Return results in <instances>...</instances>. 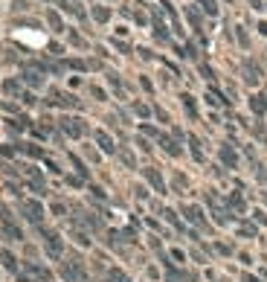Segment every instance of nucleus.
<instances>
[{"mask_svg": "<svg viewBox=\"0 0 267 282\" xmlns=\"http://www.w3.org/2000/svg\"><path fill=\"white\" fill-rule=\"evenodd\" d=\"M148 9V24H151V35H154V41H160V44H166V47H171L174 44V35H171V29H169V24L163 20V12L157 9V6H145Z\"/></svg>", "mask_w": 267, "mask_h": 282, "instance_id": "nucleus-1", "label": "nucleus"}, {"mask_svg": "<svg viewBox=\"0 0 267 282\" xmlns=\"http://www.w3.org/2000/svg\"><path fill=\"white\" fill-rule=\"evenodd\" d=\"M18 212H20V219L27 221V224H32V227H44V215H47V209L44 204L38 198H20L18 204Z\"/></svg>", "mask_w": 267, "mask_h": 282, "instance_id": "nucleus-2", "label": "nucleus"}, {"mask_svg": "<svg viewBox=\"0 0 267 282\" xmlns=\"http://www.w3.org/2000/svg\"><path fill=\"white\" fill-rule=\"evenodd\" d=\"M58 131H61L64 137H70V140H84V137L90 134V125H87V119L64 114V117L58 119Z\"/></svg>", "mask_w": 267, "mask_h": 282, "instance_id": "nucleus-3", "label": "nucleus"}, {"mask_svg": "<svg viewBox=\"0 0 267 282\" xmlns=\"http://www.w3.org/2000/svg\"><path fill=\"white\" fill-rule=\"evenodd\" d=\"M183 15H186L189 29H192V32H195V38L201 41V47H206V44H209V38H206V18H204V12L197 9L195 3H189L186 9H183Z\"/></svg>", "mask_w": 267, "mask_h": 282, "instance_id": "nucleus-4", "label": "nucleus"}, {"mask_svg": "<svg viewBox=\"0 0 267 282\" xmlns=\"http://www.w3.org/2000/svg\"><path fill=\"white\" fill-rule=\"evenodd\" d=\"M0 236L6 242H24V230L6 207H0Z\"/></svg>", "mask_w": 267, "mask_h": 282, "instance_id": "nucleus-5", "label": "nucleus"}, {"mask_svg": "<svg viewBox=\"0 0 267 282\" xmlns=\"http://www.w3.org/2000/svg\"><path fill=\"white\" fill-rule=\"evenodd\" d=\"M47 105L50 108H61V111H73L79 108V96L73 91H58V88H50V93H47Z\"/></svg>", "mask_w": 267, "mask_h": 282, "instance_id": "nucleus-6", "label": "nucleus"}, {"mask_svg": "<svg viewBox=\"0 0 267 282\" xmlns=\"http://www.w3.org/2000/svg\"><path fill=\"white\" fill-rule=\"evenodd\" d=\"M38 233L44 236V253L47 259H53V262H58L64 256V238L55 233V230H44V227H38Z\"/></svg>", "mask_w": 267, "mask_h": 282, "instance_id": "nucleus-7", "label": "nucleus"}, {"mask_svg": "<svg viewBox=\"0 0 267 282\" xmlns=\"http://www.w3.org/2000/svg\"><path fill=\"white\" fill-rule=\"evenodd\" d=\"M0 91L6 93V96H15V99L24 102V105H35V102H38V99H35V93L27 91V88L18 82V79H6V82L0 84Z\"/></svg>", "mask_w": 267, "mask_h": 282, "instance_id": "nucleus-8", "label": "nucleus"}, {"mask_svg": "<svg viewBox=\"0 0 267 282\" xmlns=\"http://www.w3.org/2000/svg\"><path fill=\"white\" fill-rule=\"evenodd\" d=\"M160 6H163L166 18H169V24H171V35H174V41H177V38L180 41H186V29H183V20H180L174 3H171V0H160Z\"/></svg>", "mask_w": 267, "mask_h": 282, "instance_id": "nucleus-9", "label": "nucleus"}, {"mask_svg": "<svg viewBox=\"0 0 267 282\" xmlns=\"http://www.w3.org/2000/svg\"><path fill=\"white\" fill-rule=\"evenodd\" d=\"M61 276L67 282H87V268H84L81 259H67L61 265Z\"/></svg>", "mask_w": 267, "mask_h": 282, "instance_id": "nucleus-10", "label": "nucleus"}, {"mask_svg": "<svg viewBox=\"0 0 267 282\" xmlns=\"http://www.w3.org/2000/svg\"><path fill=\"white\" fill-rule=\"evenodd\" d=\"M180 212H183V219H186L189 224H195V227L206 230V215H204V207H197V204H183V207H180Z\"/></svg>", "mask_w": 267, "mask_h": 282, "instance_id": "nucleus-11", "label": "nucleus"}, {"mask_svg": "<svg viewBox=\"0 0 267 282\" xmlns=\"http://www.w3.org/2000/svg\"><path fill=\"white\" fill-rule=\"evenodd\" d=\"M143 178H145V183H151L154 192L166 195V181H163V175H160V169H157V166H145V169H143Z\"/></svg>", "mask_w": 267, "mask_h": 282, "instance_id": "nucleus-12", "label": "nucleus"}, {"mask_svg": "<svg viewBox=\"0 0 267 282\" xmlns=\"http://www.w3.org/2000/svg\"><path fill=\"white\" fill-rule=\"evenodd\" d=\"M24 273H27L32 282H53V273L47 271L44 265H38V262H27L24 265Z\"/></svg>", "mask_w": 267, "mask_h": 282, "instance_id": "nucleus-13", "label": "nucleus"}, {"mask_svg": "<svg viewBox=\"0 0 267 282\" xmlns=\"http://www.w3.org/2000/svg\"><path fill=\"white\" fill-rule=\"evenodd\" d=\"M93 140H96V146L102 148V155H116V143H114V137L107 134L105 128H96V131H93Z\"/></svg>", "mask_w": 267, "mask_h": 282, "instance_id": "nucleus-14", "label": "nucleus"}, {"mask_svg": "<svg viewBox=\"0 0 267 282\" xmlns=\"http://www.w3.org/2000/svg\"><path fill=\"white\" fill-rule=\"evenodd\" d=\"M204 102H206V105H212V108H227V105H230V99L224 96V91L218 88V84H209V88H206Z\"/></svg>", "mask_w": 267, "mask_h": 282, "instance_id": "nucleus-15", "label": "nucleus"}, {"mask_svg": "<svg viewBox=\"0 0 267 282\" xmlns=\"http://www.w3.org/2000/svg\"><path fill=\"white\" fill-rule=\"evenodd\" d=\"M90 18H93V24L105 27V24H110V18H114V9L105 6V3H93V6H90Z\"/></svg>", "mask_w": 267, "mask_h": 282, "instance_id": "nucleus-16", "label": "nucleus"}, {"mask_svg": "<svg viewBox=\"0 0 267 282\" xmlns=\"http://www.w3.org/2000/svg\"><path fill=\"white\" fill-rule=\"evenodd\" d=\"M18 82L24 84L27 91H32V93H35L38 88H44V76H41V73H35V70H24V73L18 76Z\"/></svg>", "mask_w": 267, "mask_h": 282, "instance_id": "nucleus-17", "label": "nucleus"}, {"mask_svg": "<svg viewBox=\"0 0 267 282\" xmlns=\"http://www.w3.org/2000/svg\"><path fill=\"white\" fill-rule=\"evenodd\" d=\"M218 160H221L227 169H238V155H235V148L230 143H221L218 146Z\"/></svg>", "mask_w": 267, "mask_h": 282, "instance_id": "nucleus-18", "label": "nucleus"}, {"mask_svg": "<svg viewBox=\"0 0 267 282\" xmlns=\"http://www.w3.org/2000/svg\"><path fill=\"white\" fill-rule=\"evenodd\" d=\"M157 143H160V148H163L169 157H180V155H183L180 143L174 140V137H169V134H160V137H157Z\"/></svg>", "mask_w": 267, "mask_h": 282, "instance_id": "nucleus-19", "label": "nucleus"}, {"mask_svg": "<svg viewBox=\"0 0 267 282\" xmlns=\"http://www.w3.org/2000/svg\"><path fill=\"white\" fill-rule=\"evenodd\" d=\"M44 20H47V27L53 29V32H58V35H61V32H67L64 18H61V12H58V9H47L44 12Z\"/></svg>", "mask_w": 267, "mask_h": 282, "instance_id": "nucleus-20", "label": "nucleus"}, {"mask_svg": "<svg viewBox=\"0 0 267 282\" xmlns=\"http://www.w3.org/2000/svg\"><path fill=\"white\" fill-rule=\"evenodd\" d=\"M250 111H253L258 119H264L267 117V93H253V96H250Z\"/></svg>", "mask_w": 267, "mask_h": 282, "instance_id": "nucleus-21", "label": "nucleus"}, {"mask_svg": "<svg viewBox=\"0 0 267 282\" xmlns=\"http://www.w3.org/2000/svg\"><path fill=\"white\" fill-rule=\"evenodd\" d=\"M15 148H18L20 155L32 157V160H44V157H47V151L38 146V143H15Z\"/></svg>", "mask_w": 267, "mask_h": 282, "instance_id": "nucleus-22", "label": "nucleus"}, {"mask_svg": "<svg viewBox=\"0 0 267 282\" xmlns=\"http://www.w3.org/2000/svg\"><path fill=\"white\" fill-rule=\"evenodd\" d=\"M186 143H189V155H192V160L204 163V160H206V155H204V143H201V137L186 134Z\"/></svg>", "mask_w": 267, "mask_h": 282, "instance_id": "nucleus-23", "label": "nucleus"}, {"mask_svg": "<svg viewBox=\"0 0 267 282\" xmlns=\"http://www.w3.org/2000/svg\"><path fill=\"white\" fill-rule=\"evenodd\" d=\"M195 6L204 12V18H218L221 15V3L218 0H195Z\"/></svg>", "mask_w": 267, "mask_h": 282, "instance_id": "nucleus-24", "label": "nucleus"}, {"mask_svg": "<svg viewBox=\"0 0 267 282\" xmlns=\"http://www.w3.org/2000/svg\"><path fill=\"white\" fill-rule=\"evenodd\" d=\"M107 84H110V91L119 96V99H125V84H122V79H119V73H114V70H107Z\"/></svg>", "mask_w": 267, "mask_h": 282, "instance_id": "nucleus-25", "label": "nucleus"}, {"mask_svg": "<svg viewBox=\"0 0 267 282\" xmlns=\"http://www.w3.org/2000/svg\"><path fill=\"white\" fill-rule=\"evenodd\" d=\"M180 102H183V111L189 114V119H197V117H201L197 102H195V96H192V93H183V96H180Z\"/></svg>", "mask_w": 267, "mask_h": 282, "instance_id": "nucleus-26", "label": "nucleus"}, {"mask_svg": "<svg viewBox=\"0 0 267 282\" xmlns=\"http://www.w3.org/2000/svg\"><path fill=\"white\" fill-rule=\"evenodd\" d=\"M67 157H70V163H73V169H76V175H79L81 181H87V178H90V169L84 166V160H81L79 155H67Z\"/></svg>", "mask_w": 267, "mask_h": 282, "instance_id": "nucleus-27", "label": "nucleus"}, {"mask_svg": "<svg viewBox=\"0 0 267 282\" xmlns=\"http://www.w3.org/2000/svg\"><path fill=\"white\" fill-rule=\"evenodd\" d=\"M0 262H3V268H6V271H15V273H18V259H15V253H9L6 247L0 250Z\"/></svg>", "mask_w": 267, "mask_h": 282, "instance_id": "nucleus-28", "label": "nucleus"}, {"mask_svg": "<svg viewBox=\"0 0 267 282\" xmlns=\"http://www.w3.org/2000/svg\"><path fill=\"white\" fill-rule=\"evenodd\" d=\"M235 230H238V236H244V238H256V233H258L256 221H241Z\"/></svg>", "mask_w": 267, "mask_h": 282, "instance_id": "nucleus-29", "label": "nucleus"}, {"mask_svg": "<svg viewBox=\"0 0 267 282\" xmlns=\"http://www.w3.org/2000/svg\"><path fill=\"white\" fill-rule=\"evenodd\" d=\"M163 219L169 221V224H171L174 230H180V233H186V224H183V221L177 219V212H174V209H163Z\"/></svg>", "mask_w": 267, "mask_h": 282, "instance_id": "nucleus-30", "label": "nucleus"}, {"mask_svg": "<svg viewBox=\"0 0 267 282\" xmlns=\"http://www.w3.org/2000/svg\"><path fill=\"white\" fill-rule=\"evenodd\" d=\"M105 282H131V276L122 268H107V279Z\"/></svg>", "mask_w": 267, "mask_h": 282, "instance_id": "nucleus-31", "label": "nucleus"}, {"mask_svg": "<svg viewBox=\"0 0 267 282\" xmlns=\"http://www.w3.org/2000/svg\"><path fill=\"white\" fill-rule=\"evenodd\" d=\"M131 111H134L140 119H145V122H148V117H151V105H145V102H140V99L131 105Z\"/></svg>", "mask_w": 267, "mask_h": 282, "instance_id": "nucleus-32", "label": "nucleus"}, {"mask_svg": "<svg viewBox=\"0 0 267 282\" xmlns=\"http://www.w3.org/2000/svg\"><path fill=\"white\" fill-rule=\"evenodd\" d=\"M67 41H70V47H79V50H87V41H84V35H79L76 29H67Z\"/></svg>", "mask_w": 267, "mask_h": 282, "instance_id": "nucleus-33", "label": "nucleus"}, {"mask_svg": "<svg viewBox=\"0 0 267 282\" xmlns=\"http://www.w3.org/2000/svg\"><path fill=\"white\" fill-rule=\"evenodd\" d=\"M73 238H76V245H81V247H90V236H87V230L76 227V230H73Z\"/></svg>", "mask_w": 267, "mask_h": 282, "instance_id": "nucleus-34", "label": "nucleus"}, {"mask_svg": "<svg viewBox=\"0 0 267 282\" xmlns=\"http://www.w3.org/2000/svg\"><path fill=\"white\" fill-rule=\"evenodd\" d=\"M235 41H238L244 50H250V35H247V29L244 27H235Z\"/></svg>", "mask_w": 267, "mask_h": 282, "instance_id": "nucleus-35", "label": "nucleus"}, {"mask_svg": "<svg viewBox=\"0 0 267 282\" xmlns=\"http://www.w3.org/2000/svg\"><path fill=\"white\" fill-rule=\"evenodd\" d=\"M87 91H90V96H93L96 102H105L107 99V91H105V88H99V84H90Z\"/></svg>", "mask_w": 267, "mask_h": 282, "instance_id": "nucleus-36", "label": "nucleus"}, {"mask_svg": "<svg viewBox=\"0 0 267 282\" xmlns=\"http://www.w3.org/2000/svg\"><path fill=\"white\" fill-rule=\"evenodd\" d=\"M169 259H174L177 265H183V262H186V253H183L180 247H171V250H169Z\"/></svg>", "mask_w": 267, "mask_h": 282, "instance_id": "nucleus-37", "label": "nucleus"}, {"mask_svg": "<svg viewBox=\"0 0 267 282\" xmlns=\"http://www.w3.org/2000/svg\"><path fill=\"white\" fill-rule=\"evenodd\" d=\"M140 131H143L145 137H154V140H157V137L163 134V131H157V128H154V125H148V122H143V125H140Z\"/></svg>", "mask_w": 267, "mask_h": 282, "instance_id": "nucleus-38", "label": "nucleus"}, {"mask_svg": "<svg viewBox=\"0 0 267 282\" xmlns=\"http://www.w3.org/2000/svg\"><path fill=\"white\" fill-rule=\"evenodd\" d=\"M44 166H47V172H53V175H61V166L55 163L53 157H44Z\"/></svg>", "mask_w": 267, "mask_h": 282, "instance_id": "nucleus-39", "label": "nucleus"}, {"mask_svg": "<svg viewBox=\"0 0 267 282\" xmlns=\"http://www.w3.org/2000/svg\"><path fill=\"white\" fill-rule=\"evenodd\" d=\"M119 160H122V163H128L134 169V166H137V160H134V155L131 151H128V148H122V151H119Z\"/></svg>", "mask_w": 267, "mask_h": 282, "instance_id": "nucleus-40", "label": "nucleus"}, {"mask_svg": "<svg viewBox=\"0 0 267 282\" xmlns=\"http://www.w3.org/2000/svg\"><path fill=\"white\" fill-rule=\"evenodd\" d=\"M215 250H218L221 256H232V247H230V245H224V242H215Z\"/></svg>", "mask_w": 267, "mask_h": 282, "instance_id": "nucleus-41", "label": "nucleus"}, {"mask_svg": "<svg viewBox=\"0 0 267 282\" xmlns=\"http://www.w3.org/2000/svg\"><path fill=\"white\" fill-rule=\"evenodd\" d=\"M201 73H204V79H209V82H215V70L209 67V64H201Z\"/></svg>", "mask_w": 267, "mask_h": 282, "instance_id": "nucleus-42", "label": "nucleus"}, {"mask_svg": "<svg viewBox=\"0 0 267 282\" xmlns=\"http://www.w3.org/2000/svg\"><path fill=\"white\" fill-rule=\"evenodd\" d=\"M55 212V215H67V204H61V201H55L53 207H50Z\"/></svg>", "mask_w": 267, "mask_h": 282, "instance_id": "nucleus-43", "label": "nucleus"}, {"mask_svg": "<svg viewBox=\"0 0 267 282\" xmlns=\"http://www.w3.org/2000/svg\"><path fill=\"white\" fill-rule=\"evenodd\" d=\"M253 221H256V224H267V215H264V209H253Z\"/></svg>", "mask_w": 267, "mask_h": 282, "instance_id": "nucleus-44", "label": "nucleus"}, {"mask_svg": "<svg viewBox=\"0 0 267 282\" xmlns=\"http://www.w3.org/2000/svg\"><path fill=\"white\" fill-rule=\"evenodd\" d=\"M140 88H143L145 93H154V84H151V79H145V76H140Z\"/></svg>", "mask_w": 267, "mask_h": 282, "instance_id": "nucleus-45", "label": "nucleus"}, {"mask_svg": "<svg viewBox=\"0 0 267 282\" xmlns=\"http://www.w3.org/2000/svg\"><path fill=\"white\" fill-rule=\"evenodd\" d=\"M256 32H258L261 38H267V20H264V18H261V20H256Z\"/></svg>", "mask_w": 267, "mask_h": 282, "instance_id": "nucleus-46", "label": "nucleus"}, {"mask_svg": "<svg viewBox=\"0 0 267 282\" xmlns=\"http://www.w3.org/2000/svg\"><path fill=\"white\" fill-rule=\"evenodd\" d=\"M90 195H93V198H99V201H105V198H107L102 186H90Z\"/></svg>", "mask_w": 267, "mask_h": 282, "instance_id": "nucleus-47", "label": "nucleus"}, {"mask_svg": "<svg viewBox=\"0 0 267 282\" xmlns=\"http://www.w3.org/2000/svg\"><path fill=\"white\" fill-rule=\"evenodd\" d=\"M47 50H50V55H64V44H55V41L47 47Z\"/></svg>", "mask_w": 267, "mask_h": 282, "instance_id": "nucleus-48", "label": "nucleus"}, {"mask_svg": "<svg viewBox=\"0 0 267 282\" xmlns=\"http://www.w3.org/2000/svg\"><path fill=\"white\" fill-rule=\"evenodd\" d=\"M67 183H70V186H76V189H79V186H84V181H81L79 175H67Z\"/></svg>", "mask_w": 267, "mask_h": 282, "instance_id": "nucleus-49", "label": "nucleus"}, {"mask_svg": "<svg viewBox=\"0 0 267 282\" xmlns=\"http://www.w3.org/2000/svg\"><path fill=\"white\" fill-rule=\"evenodd\" d=\"M0 155H3V157H15V155H18V148H12V146H0Z\"/></svg>", "mask_w": 267, "mask_h": 282, "instance_id": "nucleus-50", "label": "nucleus"}, {"mask_svg": "<svg viewBox=\"0 0 267 282\" xmlns=\"http://www.w3.org/2000/svg\"><path fill=\"white\" fill-rule=\"evenodd\" d=\"M241 282H261L258 276H253V273H241Z\"/></svg>", "mask_w": 267, "mask_h": 282, "instance_id": "nucleus-51", "label": "nucleus"}, {"mask_svg": "<svg viewBox=\"0 0 267 282\" xmlns=\"http://www.w3.org/2000/svg\"><path fill=\"white\" fill-rule=\"evenodd\" d=\"M250 6L253 9H264V0H250Z\"/></svg>", "mask_w": 267, "mask_h": 282, "instance_id": "nucleus-52", "label": "nucleus"}, {"mask_svg": "<svg viewBox=\"0 0 267 282\" xmlns=\"http://www.w3.org/2000/svg\"><path fill=\"white\" fill-rule=\"evenodd\" d=\"M224 3H235V0H224Z\"/></svg>", "mask_w": 267, "mask_h": 282, "instance_id": "nucleus-53", "label": "nucleus"}, {"mask_svg": "<svg viewBox=\"0 0 267 282\" xmlns=\"http://www.w3.org/2000/svg\"><path fill=\"white\" fill-rule=\"evenodd\" d=\"M102 3H107V0H102Z\"/></svg>", "mask_w": 267, "mask_h": 282, "instance_id": "nucleus-54", "label": "nucleus"}]
</instances>
